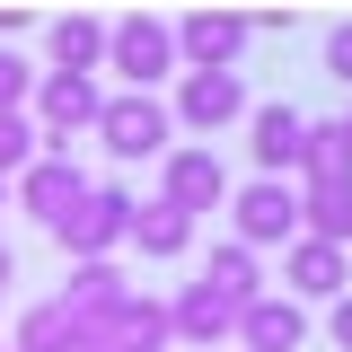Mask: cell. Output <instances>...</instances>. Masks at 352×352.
<instances>
[{
  "instance_id": "cell-28",
  "label": "cell",
  "mask_w": 352,
  "mask_h": 352,
  "mask_svg": "<svg viewBox=\"0 0 352 352\" xmlns=\"http://www.w3.org/2000/svg\"><path fill=\"white\" fill-rule=\"evenodd\" d=\"M71 352H124V344H88V335H80V344H71Z\"/></svg>"
},
{
  "instance_id": "cell-31",
  "label": "cell",
  "mask_w": 352,
  "mask_h": 352,
  "mask_svg": "<svg viewBox=\"0 0 352 352\" xmlns=\"http://www.w3.org/2000/svg\"><path fill=\"white\" fill-rule=\"evenodd\" d=\"M0 352H9V344H0Z\"/></svg>"
},
{
  "instance_id": "cell-4",
  "label": "cell",
  "mask_w": 352,
  "mask_h": 352,
  "mask_svg": "<svg viewBox=\"0 0 352 352\" xmlns=\"http://www.w3.org/2000/svg\"><path fill=\"white\" fill-rule=\"evenodd\" d=\"M229 220H238V247H291L300 238V185L291 176H256V185H229Z\"/></svg>"
},
{
  "instance_id": "cell-29",
  "label": "cell",
  "mask_w": 352,
  "mask_h": 352,
  "mask_svg": "<svg viewBox=\"0 0 352 352\" xmlns=\"http://www.w3.org/2000/svg\"><path fill=\"white\" fill-rule=\"evenodd\" d=\"M0 212H9V185H0Z\"/></svg>"
},
{
  "instance_id": "cell-24",
  "label": "cell",
  "mask_w": 352,
  "mask_h": 352,
  "mask_svg": "<svg viewBox=\"0 0 352 352\" xmlns=\"http://www.w3.org/2000/svg\"><path fill=\"white\" fill-rule=\"evenodd\" d=\"M326 80H344V88H352V18L326 36Z\"/></svg>"
},
{
  "instance_id": "cell-11",
  "label": "cell",
  "mask_w": 352,
  "mask_h": 352,
  "mask_svg": "<svg viewBox=\"0 0 352 352\" xmlns=\"http://www.w3.org/2000/svg\"><path fill=\"white\" fill-rule=\"evenodd\" d=\"M282 282H291V300H344L352 291V256L344 247H326V238H291L282 247Z\"/></svg>"
},
{
  "instance_id": "cell-26",
  "label": "cell",
  "mask_w": 352,
  "mask_h": 352,
  "mask_svg": "<svg viewBox=\"0 0 352 352\" xmlns=\"http://www.w3.org/2000/svg\"><path fill=\"white\" fill-rule=\"evenodd\" d=\"M9 36H27V9H0V44Z\"/></svg>"
},
{
  "instance_id": "cell-20",
  "label": "cell",
  "mask_w": 352,
  "mask_h": 352,
  "mask_svg": "<svg viewBox=\"0 0 352 352\" xmlns=\"http://www.w3.org/2000/svg\"><path fill=\"white\" fill-rule=\"evenodd\" d=\"M71 344H80V317L62 300H36L18 317V335H9V352H71Z\"/></svg>"
},
{
  "instance_id": "cell-25",
  "label": "cell",
  "mask_w": 352,
  "mask_h": 352,
  "mask_svg": "<svg viewBox=\"0 0 352 352\" xmlns=\"http://www.w3.org/2000/svg\"><path fill=\"white\" fill-rule=\"evenodd\" d=\"M326 335H335V352H352V291H344V300H326Z\"/></svg>"
},
{
  "instance_id": "cell-27",
  "label": "cell",
  "mask_w": 352,
  "mask_h": 352,
  "mask_svg": "<svg viewBox=\"0 0 352 352\" xmlns=\"http://www.w3.org/2000/svg\"><path fill=\"white\" fill-rule=\"evenodd\" d=\"M9 282H18V256H9V238H0V291H9Z\"/></svg>"
},
{
  "instance_id": "cell-23",
  "label": "cell",
  "mask_w": 352,
  "mask_h": 352,
  "mask_svg": "<svg viewBox=\"0 0 352 352\" xmlns=\"http://www.w3.org/2000/svg\"><path fill=\"white\" fill-rule=\"evenodd\" d=\"M36 80H44V71H27V62H18V53L0 44V115H27V97H36Z\"/></svg>"
},
{
  "instance_id": "cell-30",
  "label": "cell",
  "mask_w": 352,
  "mask_h": 352,
  "mask_svg": "<svg viewBox=\"0 0 352 352\" xmlns=\"http://www.w3.org/2000/svg\"><path fill=\"white\" fill-rule=\"evenodd\" d=\"M344 132H352V115H344Z\"/></svg>"
},
{
  "instance_id": "cell-3",
  "label": "cell",
  "mask_w": 352,
  "mask_h": 352,
  "mask_svg": "<svg viewBox=\"0 0 352 352\" xmlns=\"http://www.w3.org/2000/svg\"><path fill=\"white\" fill-rule=\"evenodd\" d=\"M97 106H106L97 71H44V80H36V132H44V150L71 159V141L97 132Z\"/></svg>"
},
{
  "instance_id": "cell-15",
  "label": "cell",
  "mask_w": 352,
  "mask_h": 352,
  "mask_svg": "<svg viewBox=\"0 0 352 352\" xmlns=\"http://www.w3.org/2000/svg\"><path fill=\"white\" fill-rule=\"evenodd\" d=\"M132 291V273H124V256H88V264H71V273H62V308H71V317H106V308L124 300Z\"/></svg>"
},
{
  "instance_id": "cell-5",
  "label": "cell",
  "mask_w": 352,
  "mask_h": 352,
  "mask_svg": "<svg viewBox=\"0 0 352 352\" xmlns=\"http://www.w3.org/2000/svg\"><path fill=\"white\" fill-rule=\"evenodd\" d=\"M124 229H132V194H124V185H88V203L53 229V247H62V264L124 256Z\"/></svg>"
},
{
  "instance_id": "cell-19",
  "label": "cell",
  "mask_w": 352,
  "mask_h": 352,
  "mask_svg": "<svg viewBox=\"0 0 352 352\" xmlns=\"http://www.w3.org/2000/svg\"><path fill=\"white\" fill-rule=\"evenodd\" d=\"M203 291H220L229 308H247V300H264V264H256V247H212V264H203Z\"/></svg>"
},
{
  "instance_id": "cell-2",
  "label": "cell",
  "mask_w": 352,
  "mask_h": 352,
  "mask_svg": "<svg viewBox=\"0 0 352 352\" xmlns=\"http://www.w3.org/2000/svg\"><path fill=\"white\" fill-rule=\"evenodd\" d=\"M106 71L124 88H150V97H159V80L185 71V62H176V27L168 18H115V27H106Z\"/></svg>"
},
{
  "instance_id": "cell-9",
  "label": "cell",
  "mask_w": 352,
  "mask_h": 352,
  "mask_svg": "<svg viewBox=\"0 0 352 352\" xmlns=\"http://www.w3.org/2000/svg\"><path fill=\"white\" fill-rule=\"evenodd\" d=\"M185 132H220L247 115V80L238 71H176V106H168Z\"/></svg>"
},
{
  "instance_id": "cell-12",
  "label": "cell",
  "mask_w": 352,
  "mask_h": 352,
  "mask_svg": "<svg viewBox=\"0 0 352 352\" xmlns=\"http://www.w3.org/2000/svg\"><path fill=\"white\" fill-rule=\"evenodd\" d=\"M238 344L247 352H300L308 344V308L291 300V291H264V300L238 308Z\"/></svg>"
},
{
  "instance_id": "cell-14",
  "label": "cell",
  "mask_w": 352,
  "mask_h": 352,
  "mask_svg": "<svg viewBox=\"0 0 352 352\" xmlns=\"http://www.w3.org/2000/svg\"><path fill=\"white\" fill-rule=\"evenodd\" d=\"M168 317H176V344H238V308L220 300V291H203V282H185V291H176L168 300Z\"/></svg>"
},
{
  "instance_id": "cell-7",
  "label": "cell",
  "mask_w": 352,
  "mask_h": 352,
  "mask_svg": "<svg viewBox=\"0 0 352 352\" xmlns=\"http://www.w3.org/2000/svg\"><path fill=\"white\" fill-rule=\"evenodd\" d=\"M88 203V168L80 159H62V150H44L36 168L9 185V212H27V220H44V229H62V220Z\"/></svg>"
},
{
  "instance_id": "cell-18",
  "label": "cell",
  "mask_w": 352,
  "mask_h": 352,
  "mask_svg": "<svg viewBox=\"0 0 352 352\" xmlns=\"http://www.w3.org/2000/svg\"><path fill=\"white\" fill-rule=\"evenodd\" d=\"M115 344H124V352H168V344H176L168 300H150V291H124V308H115Z\"/></svg>"
},
{
  "instance_id": "cell-6",
  "label": "cell",
  "mask_w": 352,
  "mask_h": 352,
  "mask_svg": "<svg viewBox=\"0 0 352 352\" xmlns=\"http://www.w3.org/2000/svg\"><path fill=\"white\" fill-rule=\"evenodd\" d=\"M159 203H176L185 220L203 212H229V168H220L203 141H176L168 159H159Z\"/></svg>"
},
{
  "instance_id": "cell-22",
  "label": "cell",
  "mask_w": 352,
  "mask_h": 352,
  "mask_svg": "<svg viewBox=\"0 0 352 352\" xmlns=\"http://www.w3.org/2000/svg\"><path fill=\"white\" fill-rule=\"evenodd\" d=\"M44 159V132H36V115H0V185H18V176Z\"/></svg>"
},
{
  "instance_id": "cell-17",
  "label": "cell",
  "mask_w": 352,
  "mask_h": 352,
  "mask_svg": "<svg viewBox=\"0 0 352 352\" xmlns=\"http://www.w3.org/2000/svg\"><path fill=\"white\" fill-rule=\"evenodd\" d=\"M124 247H141V264H168V256H185V247H194V220L176 212V203H132Z\"/></svg>"
},
{
  "instance_id": "cell-13",
  "label": "cell",
  "mask_w": 352,
  "mask_h": 352,
  "mask_svg": "<svg viewBox=\"0 0 352 352\" xmlns=\"http://www.w3.org/2000/svg\"><path fill=\"white\" fill-rule=\"evenodd\" d=\"M300 238L352 247V176H300Z\"/></svg>"
},
{
  "instance_id": "cell-21",
  "label": "cell",
  "mask_w": 352,
  "mask_h": 352,
  "mask_svg": "<svg viewBox=\"0 0 352 352\" xmlns=\"http://www.w3.org/2000/svg\"><path fill=\"white\" fill-rule=\"evenodd\" d=\"M300 176H352V132H344V115H308V159H300Z\"/></svg>"
},
{
  "instance_id": "cell-16",
  "label": "cell",
  "mask_w": 352,
  "mask_h": 352,
  "mask_svg": "<svg viewBox=\"0 0 352 352\" xmlns=\"http://www.w3.org/2000/svg\"><path fill=\"white\" fill-rule=\"evenodd\" d=\"M44 71H106V18H53L44 27Z\"/></svg>"
},
{
  "instance_id": "cell-1",
  "label": "cell",
  "mask_w": 352,
  "mask_h": 352,
  "mask_svg": "<svg viewBox=\"0 0 352 352\" xmlns=\"http://www.w3.org/2000/svg\"><path fill=\"white\" fill-rule=\"evenodd\" d=\"M97 141H106V159L141 168V159H168L176 150V115L150 97V88H124V97L97 106Z\"/></svg>"
},
{
  "instance_id": "cell-10",
  "label": "cell",
  "mask_w": 352,
  "mask_h": 352,
  "mask_svg": "<svg viewBox=\"0 0 352 352\" xmlns=\"http://www.w3.org/2000/svg\"><path fill=\"white\" fill-rule=\"evenodd\" d=\"M247 150H256V176H291V185H300L308 115L300 106H247Z\"/></svg>"
},
{
  "instance_id": "cell-8",
  "label": "cell",
  "mask_w": 352,
  "mask_h": 352,
  "mask_svg": "<svg viewBox=\"0 0 352 352\" xmlns=\"http://www.w3.org/2000/svg\"><path fill=\"white\" fill-rule=\"evenodd\" d=\"M247 36H256V18H238V9H194V18H176V62H185V71H238Z\"/></svg>"
}]
</instances>
